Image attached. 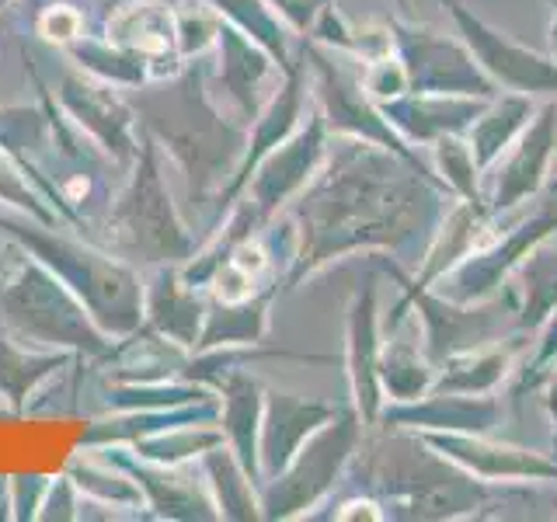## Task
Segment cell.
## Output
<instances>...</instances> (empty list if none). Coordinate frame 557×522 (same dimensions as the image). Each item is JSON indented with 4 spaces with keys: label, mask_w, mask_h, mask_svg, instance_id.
I'll use <instances>...</instances> for the list:
<instances>
[{
    "label": "cell",
    "mask_w": 557,
    "mask_h": 522,
    "mask_svg": "<svg viewBox=\"0 0 557 522\" xmlns=\"http://www.w3.org/2000/svg\"><path fill=\"white\" fill-rule=\"evenodd\" d=\"M391 435L373 457V492L387 519H470L492 498V484L470 477L422 435L387 428Z\"/></svg>",
    "instance_id": "obj_1"
},
{
    "label": "cell",
    "mask_w": 557,
    "mask_h": 522,
    "mask_svg": "<svg viewBox=\"0 0 557 522\" xmlns=\"http://www.w3.org/2000/svg\"><path fill=\"white\" fill-rule=\"evenodd\" d=\"M498 237V216L492 213V206L487 202H467V199H453L446 206V213L435 226L432 240L425 244L422 258H418L414 272L408 275L405 269L391 261L387 272L391 278L400 286V296L391 307V318L383 324V335H394L400 324H408V303L414 293H425L440 283L443 275H449L453 269L460 265L463 258H470L474 251H481L484 244H492Z\"/></svg>",
    "instance_id": "obj_2"
},
{
    "label": "cell",
    "mask_w": 557,
    "mask_h": 522,
    "mask_svg": "<svg viewBox=\"0 0 557 522\" xmlns=\"http://www.w3.org/2000/svg\"><path fill=\"white\" fill-rule=\"evenodd\" d=\"M408 313H414V321L422 324V348L435 370H440L449 356L519 331V289L516 283H509L498 296L481 303H453L435 289H425L411 296Z\"/></svg>",
    "instance_id": "obj_3"
},
{
    "label": "cell",
    "mask_w": 557,
    "mask_h": 522,
    "mask_svg": "<svg viewBox=\"0 0 557 522\" xmlns=\"http://www.w3.org/2000/svg\"><path fill=\"white\" fill-rule=\"evenodd\" d=\"M557 234V191H550L547 202H536L533 213L519 216L509 234H498L481 251L463 258L449 275H443L432 289L453 303H481L498 296L512 283L516 269L522 265L536 244H544Z\"/></svg>",
    "instance_id": "obj_4"
},
{
    "label": "cell",
    "mask_w": 557,
    "mask_h": 522,
    "mask_svg": "<svg viewBox=\"0 0 557 522\" xmlns=\"http://www.w3.org/2000/svg\"><path fill=\"white\" fill-rule=\"evenodd\" d=\"M394 49L408 70L411 91L422 95H467V98H495L498 87L484 74L474 52L463 39H446L429 25H414L408 17H391Z\"/></svg>",
    "instance_id": "obj_5"
},
{
    "label": "cell",
    "mask_w": 557,
    "mask_h": 522,
    "mask_svg": "<svg viewBox=\"0 0 557 522\" xmlns=\"http://www.w3.org/2000/svg\"><path fill=\"white\" fill-rule=\"evenodd\" d=\"M449 11L457 35L474 52L481 70L495 80L498 91H516V95H557V60L550 52H536L530 46L516 42L512 35L498 32L487 25L474 8H467L463 0H440Z\"/></svg>",
    "instance_id": "obj_6"
},
{
    "label": "cell",
    "mask_w": 557,
    "mask_h": 522,
    "mask_svg": "<svg viewBox=\"0 0 557 522\" xmlns=\"http://www.w3.org/2000/svg\"><path fill=\"white\" fill-rule=\"evenodd\" d=\"M557 153V104H536V115L522 136L484 171V199L502 220L512 209H522L547 188V174Z\"/></svg>",
    "instance_id": "obj_7"
},
{
    "label": "cell",
    "mask_w": 557,
    "mask_h": 522,
    "mask_svg": "<svg viewBox=\"0 0 557 522\" xmlns=\"http://www.w3.org/2000/svg\"><path fill=\"white\" fill-rule=\"evenodd\" d=\"M422 439L453 460L470 477L484 484H557V457L512 443H498L492 435L467 432H418Z\"/></svg>",
    "instance_id": "obj_8"
},
{
    "label": "cell",
    "mask_w": 557,
    "mask_h": 522,
    "mask_svg": "<svg viewBox=\"0 0 557 522\" xmlns=\"http://www.w3.org/2000/svg\"><path fill=\"white\" fill-rule=\"evenodd\" d=\"M505 418V405L495 394H443L429 390L418 400H383L376 425L408 432H467L492 435Z\"/></svg>",
    "instance_id": "obj_9"
},
{
    "label": "cell",
    "mask_w": 557,
    "mask_h": 522,
    "mask_svg": "<svg viewBox=\"0 0 557 522\" xmlns=\"http://www.w3.org/2000/svg\"><path fill=\"white\" fill-rule=\"evenodd\" d=\"M492 98H467V95H422V91H408L394 101H383L380 109L387 115L391 126L408 139V144L429 147L440 136L453 133H467L470 122H474L484 104Z\"/></svg>",
    "instance_id": "obj_10"
},
{
    "label": "cell",
    "mask_w": 557,
    "mask_h": 522,
    "mask_svg": "<svg viewBox=\"0 0 557 522\" xmlns=\"http://www.w3.org/2000/svg\"><path fill=\"white\" fill-rule=\"evenodd\" d=\"M383 331L376 313V283L370 278L352 300L348 313V373H352V394L362 425H376L383 408L380 390V352H383Z\"/></svg>",
    "instance_id": "obj_11"
},
{
    "label": "cell",
    "mask_w": 557,
    "mask_h": 522,
    "mask_svg": "<svg viewBox=\"0 0 557 522\" xmlns=\"http://www.w3.org/2000/svg\"><path fill=\"white\" fill-rule=\"evenodd\" d=\"M530 345H533V335H527V331H512V335H505V338H495L487 345L449 356L440 365V373H435L432 390H443V394H498V387L516 373V362Z\"/></svg>",
    "instance_id": "obj_12"
},
{
    "label": "cell",
    "mask_w": 557,
    "mask_h": 522,
    "mask_svg": "<svg viewBox=\"0 0 557 522\" xmlns=\"http://www.w3.org/2000/svg\"><path fill=\"white\" fill-rule=\"evenodd\" d=\"M536 115V101L530 95H516V91H498L492 101L484 104V112L470 122V129L463 133L470 139L478 157V167L487 171L498 157L509 150L522 129L530 126V119Z\"/></svg>",
    "instance_id": "obj_13"
},
{
    "label": "cell",
    "mask_w": 557,
    "mask_h": 522,
    "mask_svg": "<svg viewBox=\"0 0 557 522\" xmlns=\"http://www.w3.org/2000/svg\"><path fill=\"white\" fill-rule=\"evenodd\" d=\"M435 365L425 356L422 338H414L400 324L394 335H383V352H380V390L383 400H418L432 390L435 383Z\"/></svg>",
    "instance_id": "obj_14"
},
{
    "label": "cell",
    "mask_w": 557,
    "mask_h": 522,
    "mask_svg": "<svg viewBox=\"0 0 557 522\" xmlns=\"http://www.w3.org/2000/svg\"><path fill=\"white\" fill-rule=\"evenodd\" d=\"M512 283L519 289L516 327L527 331V335H536L540 324L557 310V248L550 240L536 244V248L522 258Z\"/></svg>",
    "instance_id": "obj_15"
},
{
    "label": "cell",
    "mask_w": 557,
    "mask_h": 522,
    "mask_svg": "<svg viewBox=\"0 0 557 522\" xmlns=\"http://www.w3.org/2000/svg\"><path fill=\"white\" fill-rule=\"evenodd\" d=\"M109 39L122 49L144 52V57H161V52H174L178 32H174V17L168 8L129 4L109 17Z\"/></svg>",
    "instance_id": "obj_16"
},
{
    "label": "cell",
    "mask_w": 557,
    "mask_h": 522,
    "mask_svg": "<svg viewBox=\"0 0 557 522\" xmlns=\"http://www.w3.org/2000/svg\"><path fill=\"white\" fill-rule=\"evenodd\" d=\"M432 150V171L440 174V182L449 188L453 199H467V202H487L484 199V171L478 167V157L470 139L463 133L440 136Z\"/></svg>",
    "instance_id": "obj_17"
},
{
    "label": "cell",
    "mask_w": 557,
    "mask_h": 522,
    "mask_svg": "<svg viewBox=\"0 0 557 522\" xmlns=\"http://www.w3.org/2000/svg\"><path fill=\"white\" fill-rule=\"evenodd\" d=\"M554 362H557V310L550 313V318L540 324L536 331V338H533V352L527 359V365L519 370V380H516V400L527 394V390H536L540 383H547L550 370H554Z\"/></svg>",
    "instance_id": "obj_18"
},
{
    "label": "cell",
    "mask_w": 557,
    "mask_h": 522,
    "mask_svg": "<svg viewBox=\"0 0 557 522\" xmlns=\"http://www.w3.org/2000/svg\"><path fill=\"white\" fill-rule=\"evenodd\" d=\"M362 87H366V95H370L376 104L383 101H394L400 95H408L411 91V80H408V70L405 63H400L397 57V49L387 52V57H376V60H366L362 63Z\"/></svg>",
    "instance_id": "obj_19"
},
{
    "label": "cell",
    "mask_w": 557,
    "mask_h": 522,
    "mask_svg": "<svg viewBox=\"0 0 557 522\" xmlns=\"http://www.w3.org/2000/svg\"><path fill=\"white\" fill-rule=\"evenodd\" d=\"M213 293H216V300L226 303V307H237L244 300H251V293H255V275L248 272H240L234 261H226V265L216 272L213 278Z\"/></svg>",
    "instance_id": "obj_20"
},
{
    "label": "cell",
    "mask_w": 557,
    "mask_h": 522,
    "mask_svg": "<svg viewBox=\"0 0 557 522\" xmlns=\"http://www.w3.org/2000/svg\"><path fill=\"white\" fill-rule=\"evenodd\" d=\"M39 28L49 42H74L77 35H81V14L74 8H49L42 17H39Z\"/></svg>",
    "instance_id": "obj_21"
},
{
    "label": "cell",
    "mask_w": 557,
    "mask_h": 522,
    "mask_svg": "<svg viewBox=\"0 0 557 522\" xmlns=\"http://www.w3.org/2000/svg\"><path fill=\"white\" fill-rule=\"evenodd\" d=\"M231 261L240 269V272H248V275H261L269 269V254H265V248H261L258 240H244V244H237L234 248V254H231Z\"/></svg>",
    "instance_id": "obj_22"
},
{
    "label": "cell",
    "mask_w": 557,
    "mask_h": 522,
    "mask_svg": "<svg viewBox=\"0 0 557 522\" xmlns=\"http://www.w3.org/2000/svg\"><path fill=\"white\" fill-rule=\"evenodd\" d=\"M338 522H348V519H370V522H380L387 519V509H383L380 498H348L342 509L335 512Z\"/></svg>",
    "instance_id": "obj_23"
},
{
    "label": "cell",
    "mask_w": 557,
    "mask_h": 522,
    "mask_svg": "<svg viewBox=\"0 0 557 522\" xmlns=\"http://www.w3.org/2000/svg\"><path fill=\"white\" fill-rule=\"evenodd\" d=\"M544 405H547V414H550V422L557 428V362H554V370L547 376V397H544Z\"/></svg>",
    "instance_id": "obj_24"
},
{
    "label": "cell",
    "mask_w": 557,
    "mask_h": 522,
    "mask_svg": "<svg viewBox=\"0 0 557 522\" xmlns=\"http://www.w3.org/2000/svg\"><path fill=\"white\" fill-rule=\"evenodd\" d=\"M550 8H554V22H550V39H547V52L557 60V0H550Z\"/></svg>",
    "instance_id": "obj_25"
},
{
    "label": "cell",
    "mask_w": 557,
    "mask_h": 522,
    "mask_svg": "<svg viewBox=\"0 0 557 522\" xmlns=\"http://www.w3.org/2000/svg\"><path fill=\"white\" fill-rule=\"evenodd\" d=\"M66 191H70V196H84V191H87V182H70Z\"/></svg>",
    "instance_id": "obj_26"
},
{
    "label": "cell",
    "mask_w": 557,
    "mask_h": 522,
    "mask_svg": "<svg viewBox=\"0 0 557 522\" xmlns=\"http://www.w3.org/2000/svg\"><path fill=\"white\" fill-rule=\"evenodd\" d=\"M554 457H557V428H554Z\"/></svg>",
    "instance_id": "obj_27"
},
{
    "label": "cell",
    "mask_w": 557,
    "mask_h": 522,
    "mask_svg": "<svg viewBox=\"0 0 557 522\" xmlns=\"http://www.w3.org/2000/svg\"><path fill=\"white\" fill-rule=\"evenodd\" d=\"M550 191H557V178H554V182H550Z\"/></svg>",
    "instance_id": "obj_28"
},
{
    "label": "cell",
    "mask_w": 557,
    "mask_h": 522,
    "mask_svg": "<svg viewBox=\"0 0 557 522\" xmlns=\"http://www.w3.org/2000/svg\"><path fill=\"white\" fill-rule=\"evenodd\" d=\"M547 4H550V0H547Z\"/></svg>",
    "instance_id": "obj_29"
}]
</instances>
